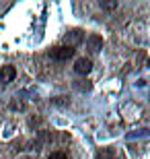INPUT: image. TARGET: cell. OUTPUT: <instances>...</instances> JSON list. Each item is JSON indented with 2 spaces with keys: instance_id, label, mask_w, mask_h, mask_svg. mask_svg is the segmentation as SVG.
<instances>
[{
  "instance_id": "3",
  "label": "cell",
  "mask_w": 150,
  "mask_h": 159,
  "mask_svg": "<svg viewBox=\"0 0 150 159\" xmlns=\"http://www.w3.org/2000/svg\"><path fill=\"white\" fill-rule=\"evenodd\" d=\"M15 77H17V68L15 66H11V64H6V66H2L0 68V83H11V81H15Z\"/></svg>"
},
{
  "instance_id": "7",
  "label": "cell",
  "mask_w": 150,
  "mask_h": 159,
  "mask_svg": "<svg viewBox=\"0 0 150 159\" xmlns=\"http://www.w3.org/2000/svg\"><path fill=\"white\" fill-rule=\"evenodd\" d=\"M101 6H105V8H115V2H101Z\"/></svg>"
},
{
  "instance_id": "4",
  "label": "cell",
  "mask_w": 150,
  "mask_h": 159,
  "mask_svg": "<svg viewBox=\"0 0 150 159\" xmlns=\"http://www.w3.org/2000/svg\"><path fill=\"white\" fill-rule=\"evenodd\" d=\"M91 68H92V62L88 58H78L74 62V70L78 72V75H88Z\"/></svg>"
},
{
  "instance_id": "8",
  "label": "cell",
  "mask_w": 150,
  "mask_h": 159,
  "mask_svg": "<svg viewBox=\"0 0 150 159\" xmlns=\"http://www.w3.org/2000/svg\"><path fill=\"white\" fill-rule=\"evenodd\" d=\"M111 159H121V157H119V155H113V157H111Z\"/></svg>"
},
{
  "instance_id": "6",
  "label": "cell",
  "mask_w": 150,
  "mask_h": 159,
  "mask_svg": "<svg viewBox=\"0 0 150 159\" xmlns=\"http://www.w3.org/2000/svg\"><path fill=\"white\" fill-rule=\"evenodd\" d=\"M47 159H68V155L62 153V151H54V153H49V157Z\"/></svg>"
},
{
  "instance_id": "5",
  "label": "cell",
  "mask_w": 150,
  "mask_h": 159,
  "mask_svg": "<svg viewBox=\"0 0 150 159\" xmlns=\"http://www.w3.org/2000/svg\"><path fill=\"white\" fill-rule=\"evenodd\" d=\"M87 46H88V50H91L92 54H97L99 50H103V37L101 35H91L87 39Z\"/></svg>"
},
{
  "instance_id": "1",
  "label": "cell",
  "mask_w": 150,
  "mask_h": 159,
  "mask_svg": "<svg viewBox=\"0 0 150 159\" xmlns=\"http://www.w3.org/2000/svg\"><path fill=\"white\" fill-rule=\"evenodd\" d=\"M49 56H52L54 60H60V62H64V60H70L72 56H74V48H68V46L52 48V50H49Z\"/></svg>"
},
{
  "instance_id": "2",
  "label": "cell",
  "mask_w": 150,
  "mask_h": 159,
  "mask_svg": "<svg viewBox=\"0 0 150 159\" xmlns=\"http://www.w3.org/2000/svg\"><path fill=\"white\" fill-rule=\"evenodd\" d=\"M82 39H84V33H82L80 29H72V31H68V33L64 35V46L76 48L78 43H82Z\"/></svg>"
}]
</instances>
